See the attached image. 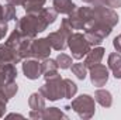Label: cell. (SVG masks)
Wrapping results in <instances>:
<instances>
[{
  "label": "cell",
  "mask_w": 121,
  "mask_h": 120,
  "mask_svg": "<svg viewBox=\"0 0 121 120\" xmlns=\"http://www.w3.org/2000/svg\"><path fill=\"white\" fill-rule=\"evenodd\" d=\"M70 68H72L73 75H75L78 79H80V81H85V79H86V76H87V66L85 65V62L73 64Z\"/></svg>",
  "instance_id": "21"
},
{
  "label": "cell",
  "mask_w": 121,
  "mask_h": 120,
  "mask_svg": "<svg viewBox=\"0 0 121 120\" xmlns=\"http://www.w3.org/2000/svg\"><path fill=\"white\" fill-rule=\"evenodd\" d=\"M90 81L97 88H101L108 81V69L103 64H97L90 68Z\"/></svg>",
  "instance_id": "9"
},
{
  "label": "cell",
  "mask_w": 121,
  "mask_h": 120,
  "mask_svg": "<svg viewBox=\"0 0 121 120\" xmlns=\"http://www.w3.org/2000/svg\"><path fill=\"white\" fill-rule=\"evenodd\" d=\"M118 14L114 9L103 4H96L91 7V17L87 27L85 28V35L89 40L91 47L100 45L104 38H107L113 28L118 24Z\"/></svg>",
  "instance_id": "1"
},
{
  "label": "cell",
  "mask_w": 121,
  "mask_h": 120,
  "mask_svg": "<svg viewBox=\"0 0 121 120\" xmlns=\"http://www.w3.org/2000/svg\"><path fill=\"white\" fill-rule=\"evenodd\" d=\"M68 47L72 52V58L75 60H82L91 50L89 40L82 32H72L68 37Z\"/></svg>",
  "instance_id": "4"
},
{
  "label": "cell",
  "mask_w": 121,
  "mask_h": 120,
  "mask_svg": "<svg viewBox=\"0 0 121 120\" xmlns=\"http://www.w3.org/2000/svg\"><path fill=\"white\" fill-rule=\"evenodd\" d=\"M113 47L116 48V51H117V52H120V54H121V37H120V35H117V37L113 40Z\"/></svg>",
  "instance_id": "29"
},
{
  "label": "cell",
  "mask_w": 121,
  "mask_h": 120,
  "mask_svg": "<svg viewBox=\"0 0 121 120\" xmlns=\"http://www.w3.org/2000/svg\"><path fill=\"white\" fill-rule=\"evenodd\" d=\"M45 1L47 0H26L23 7L27 13H35V11H39L45 6Z\"/></svg>",
  "instance_id": "20"
},
{
  "label": "cell",
  "mask_w": 121,
  "mask_h": 120,
  "mask_svg": "<svg viewBox=\"0 0 121 120\" xmlns=\"http://www.w3.org/2000/svg\"><path fill=\"white\" fill-rule=\"evenodd\" d=\"M94 102H96L94 97L85 93V95H80L72 100L70 109H73V112H76L80 119H90L94 116V112H96Z\"/></svg>",
  "instance_id": "5"
},
{
  "label": "cell",
  "mask_w": 121,
  "mask_h": 120,
  "mask_svg": "<svg viewBox=\"0 0 121 120\" xmlns=\"http://www.w3.org/2000/svg\"><path fill=\"white\" fill-rule=\"evenodd\" d=\"M1 90L4 92V95H6V97L10 100L16 93H17V90H18V86H17V83L13 81V82H9V83H6L3 88H1Z\"/></svg>",
  "instance_id": "24"
},
{
  "label": "cell",
  "mask_w": 121,
  "mask_h": 120,
  "mask_svg": "<svg viewBox=\"0 0 121 120\" xmlns=\"http://www.w3.org/2000/svg\"><path fill=\"white\" fill-rule=\"evenodd\" d=\"M7 102H9V99L6 97L4 92L1 90V88H0V117H3V116H4V112H6Z\"/></svg>",
  "instance_id": "26"
},
{
  "label": "cell",
  "mask_w": 121,
  "mask_h": 120,
  "mask_svg": "<svg viewBox=\"0 0 121 120\" xmlns=\"http://www.w3.org/2000/svg\"><path fill=\"white\" fill-rule=\"evenodd\" d=\"M104 52H106V50H104L103 47H94L93 50H90V51L87 52L86 60H85V65L90 69L91 66L100 64L101 60H103V57H104Z\"/></svg>",
  "instance_id": "14"
},
{
  "label": "cell",
  "mask_w": 121,
  "mask_h": 120,
  "mask_svg": "<svg viewBox=\"0 0 121 120\" xmlns=\"http://www.w3.org/2000/svg\"><path fill=\"white\" fill-rule=\"evenodd\" d=\"M7 117H23V115H16V113H11V115H9Z\"/></svg>",
  "instance_id": "33"
},
{
  "label": "cell",
  "mask_w": 121,
  "mask_h": 120,
  "mask_svg": "<svg viewBox=\"0 0 121 120\" xmlns=\"http://www.w3.org/2000/svg\"><path fill=\"white\" fill-rule=\"evenodd\" d=\"M28 106L31 110H42L45 107V97L39 92L31 93L30 99H28Z\"/></svg>",
  "instance_id": "19"
},
{
  "label": "cell",
  "mask_w": 121,
  "mask_h": 120,
  "mask_svg": "<svg viewBox=\"0 0 121 120\" xmlns=\"http://www.w3.org/2000/svg\"><path fill=\"white\" fill-rule=\"evenodd\" d=\"M41 68H42V75H44V78L48 79V78H52V76L58 75V68H59V66H58L56 61L51 60V58L48 57V58L42 60Z\"/></svg>",
  "instance_id": "16"
},
{
  "label": "cell",
  "mask_w": 121,
  "mask_h": 120,
  "mask_svg": "<svg viewBox=\"0 0 121 120\" xmlns=\"http://www.w3.org/2000/svg\"><path fill=\"white\" fill-rule=\"evenodd\" d=\"M91 7H76L68 17V21L70 23L73 30H85L90 21Z\"/></svg>",
  "instance_id": "6"
},
{
  "label": "cell",
  "mask_w": 121,
  "mask_h": 120,
  "mask_svg": "<svg viewBox=\"0 0 121 120\" xmlns=\"http://www.w3.org/2000/svg\"><path fill=\"white\" fill-rule=\"evenodd\" d=\"M9 4H11V6H14V7H17V6H23L24 3H26V0H6Z\"/></svg>",
  "instance_id": "30"
},
{
  "label": "cell",
  "mask_w": 121,
  "mask_h": 120,
  "mask_svg": "<svg viewBox=\"0 0 121 120\" xmlns=\"http://www.w3.org/2000/svg\"><path fill=\"white\" fill-rule=\"evenodd\" d=\"M21 60L20 54L16 48L10 47L9 44H0V64H18Z\"/></svg>",
  "instance_id": "10"
},
{
  "label": "cell",
  "mask_w": 121,
  "mask_h": 120,
  "mask_svg": "<svg viewBox=\"0 0 121 120\" xmlns=\"http://www.w3.org/2000/svg\"><path fill=\"white\" fill-rule=\"evenodd\" d=\"M52 7L58 14H65L69 16L78 6L72 0H52Z\"/></svg>",
  "instance_id": "15"
},
{
  "label": "cell",
  "mask_w": 121,
  "mask_h": 120,
  "mask_svg": "<svg viewBox=\"0 0 121 120\" xmlns=\"http://www.w3.org/2000/svg\"><path fill=\"white\" fill-rule=\"evenodd\" d=\"M82 1H85V3H87V4H93V6H96V4H103V3H104V0H82Z\"/></svg>",
  "instance_id": "31"
},
{
  "label": "cell",
  "mask_w": 121,
  "mask_h": 120,
  "mask_svg": "<svg viewBox=\"0 0 121 120\" xmlns=\"http://www.w3.org/2000/svg\"><path fill=\"white\" fill-rule=\"evenodd\" d=\"M51 44L48 41V38H38V40H32L31 42V57L37 58V60H45L49 57L51 54Z\"/></svg>",
  "instance_id": "7"
},
{
  "label": "cell",
  "mask_w": 121,
  "mask_h": 120,
  "mask_svg": "<svg viewBox=\"0 0 121 120\" xmlns=\"http://www.w3.org/2000/svg\"><path fill=\"white\" fill-rule=\"evenodd\" d=\"M55 61H56V64H58V66H59L60 69H68V68L72 66V57L68 55V54L60 52Z\"/></svg>",
  "instance_id": "23"
},
{
  "label": "cell",
  "mask_w": 121,
  "mask_h": 120,
  "mask_svg": "<svg viewBox=\"0 0 121 120\" xmlns=\"http://www.w3.org/2000/svg\"><path fill=\"white\" fill-rule=\"evenodd\" d=\"M56 16L58 13L54 7H42L39 11L27 13L21 17L16 24V30L28 38H35L38 32L45 31L52 23H55Z\"/></svg>",
  "instance_id": "2"
},
{
  "label": "cell",
  "mask_w": 121,
  "mask_h": 120,
  "mask_svg": "<svg viewBox=\"0 0 121 120\" xmlns=\"http://www.w3.org/2000/svg\"><path fill=\"white\" fill-rule=\"evenodd\" d=\"M103 6H107L110 9H118L121 7V0H104Z\"/></svg>",
  "instance_id": "27"
},
{
  "label": "cell",
  "mask_w": 121,
  "mask_h": 120,
  "mask_svg": "<svg viewBox=\"0 0 121 120\" xmlns=\"http://www.w3.org/2000/svg\"><path fill=\"white\" fill-rule=\"evenodd\" d=\"M47 100L55 102L59 99H66V85L65 79L60 78V75H55L52 78L45 79V83L38 90Z\"/></svg>",
  "instance_id": "3"
},
{
  "label": "cell",
  "mask_w": 121,
  "mask_h": 120,
  "mask_svg": "<svg viewBox=\"0 0 121 120\" xmlns=\"http://www.w3.org/2000/svg\"><path fill=\"white\" fill-rule=\"evenodd\" d=\"M17 78V69L14 64H0V88L13 82Z\"/></svg>",
  "instance_id": "13"
},
{
  "label": "cell",
  "mask_w": 121,
  "mask_h": 120,
  "mask_svg": "<svg viewBox=\"0 0 121 120\" xmlns=\"http://www.w3.org/2000/svg\"><path fill=\"white\" fill-rule=\"evenodd\" d=\"M65 85H66V99H72L76 93H78V86L72 79H65Z\"/></svg>",
  "instance_id": "25"
},
{
  "label": "cell",
  "mask_w": 121,
  "mask_h": 120,
  "mask_svg": "<svg viewBox=\"0 0 121 120\" xmlns=\"http://www.w3.org/2000/svg\"><path fill=\"white\" fill-rule=\"evenodd\" d=\"M68 37H69V35L59 28L58 31L49 32L47 38H48L51 47H52L55 51H63V50L68 47Z\"/></svg>",
  "instance_id": "12"
},
{
  "label": "cell",
  "mask_w": 121,
  "mask_h": 120,
  "mask_svg": "<svg viewBox=\"0 0 121 120\" xmlns=\"http://www.w3.org/2000/svg\"><path fill=\"white\" fill-rule=\"evenodd\" d=\"M118 35H120V37H121V34H118Z\"/></svg>",
  "instance_id": "34"
},
{
  "label": "cell",
  "mask_w": 121,
  "mask_h": 120,
  "mask_svg": "<svg viewBox=\"0 0 121 120\" xmlns=\"http://www.w3.org/2000/svg\"><path fill=\"white\" fill-rule=\"evenodd\" d=\"M94 100L100 105V106H103V107H111V105H113V96H111V93L108 92L107 89H97L94 92Z\"/></svg>",
  "instance_id": "18"
},
{
  "label": "cell",
  "mask_w": 121,
  "mask_h": 120,
  "mask_svg": "<svg viewBox=\"0 0 121 120\" xmlns=\"http://www.w3.org/2000/svg\"><path fill=\"white\" fill-rule=\"evenodd\" d=\"M23 74L27 79L35 81L42 75V68H41V62L37 58H26L23 62Z\"/></svg>",
  "instance_id": "8"
},
{
  "label": "cell",
  "mask_w": 121,
  "mask_h": 120,
  "mask_svg": "<svg viewBox=\"0 0 121 120\" xmlns=\"http://www.w3.org/2000/svg\"><path fill=\"white\" fill-rule=\"evenodd\" d=\"M0 21H3V4H0Z\"/></svg>",
  "instance_id": "32"
},
{
  "label": "cell",
  "mask_w": 121,
  "mask_h": 120,
  "mask_svg": "<svg viewBox=\"0 0 121 120\" xmlns=\"http://www.w3.org/2000/svg\"><path fill=\"white\" fill-rule=\"evenodd\" d=\"M7 30H9V26H7V23H3V21H0V40H3V38H4V35L7 34Z\"/></svg>",
  "instance_id": "28"
},
{
  "label": "cell",
  "mask_w": 121,
  "mask_h": 120,
  "mask_svg": "<svg viewBox=\"0 0 121 120\" xmlns=\"http://www.w3.org/2000/svg\"><path fill=\"white\" fill-rule=\"evenodd\" d=\"M16 16H17V11H16V7L6 3L3 6V21L4 23H9L11 20H16Z\"/></svg>",
  "instance_id": "22"
},
{
  "label": "cell",
  "mask_w": 121,
  "mask_h": 120,
  "mask_svg": "<svg viewBox=\"0 0 121 120\" xmlns=\"http://www.w3.org/2000/svg\"><path fill=\"white\" fill-rule=\"evenodd\" d=\"M30 117L32 119H66L68 116L58 107H44L42 110H31Z\"/></svg>",
  "instance_id": "11"
},
{
  "label": "cell",
  "mask_w": 121,
  "mask_h": 120,
  "mask_svg": "<svg viewBox=\"0 0 121 120\" xmlns=\"http://www.w3.org/2000/svg\"><path fill=\"white\" fill-rule=\"evenodd\" d=\"M108 68L116 79H121V54L111 52L108 55Z\"/></svg>",
  "instance_id": "17"
}]
</instances>
